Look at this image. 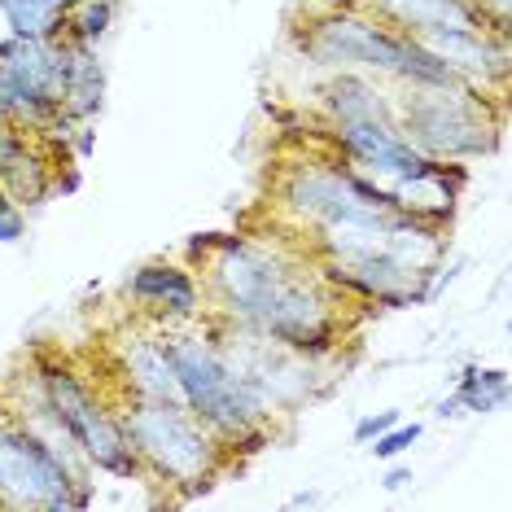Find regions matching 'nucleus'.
Wrapping results in <instances>:
<instances>
[{"mask_svg":"<svg viewBox=\"0 0 512 512\" xmlns=\"http://www.w3.org/2000/svg\"><path fill=\"white\" fill-rule=\"evenodd\" d=\"M298 57H307L320 71H364L390 84H456V71L438 62L416 36L394 31L368 5L346 0V5L311 9L307 22L289 31Z\"/></svg>","mask_w":512,"mask_h":512,"instance_id":"nucleus-2","label":"nucleus"},{"mask_svg":"<svg viewBox=\"0 0 512 512\" xmlns=\"http://www.w3.org/2000/svg\"><path fill=\"white\" fill-rule=\"evenodd\" d=\"M508 390H512L508 372L504 368H486V364H464L460 377H456V386H451L460 412H469V416L499 412V407L508 403Z\"/></svg>","mask_w":512,"mask_h":512,"instance_id":"nucleus-19","label":"nucleus"},{"mask_svg":"<svg viewBox=\"0 0 512 512\" xmlns=\"http://www.w3.org/2000/svg\"><path fill=\"white\" fill-rule=\"evenodd\" d=\"M114 355H119V377H123V394L132 399H158V403H180V386H176V368H171L167 342H162V329L154 324H136V329H123L119 342H114Z\"/></svg>","mask_w":512,"mask_h":512,"instance_id":"nucleus-12","label":"nucleus"},{"mask_svg":"<svg viewBox=\"0 0 512 512\" xmlns=\"http://www.w3.org/2000/svg\"><path fill=\"white\" fill-rule=\"evenodd\" d=\"M272 197L276 215H285L294 228H302V237L324 224H337V219L394 211L386 184L351 167V162H342L337 154H302L285 162L272 184Z\"/></svg>","mask_w":512,"mask_h":512,"instance_id":"nucleus-7","label":"nucleus"},{"mask_svg":"<svg viewBox=\"0 0 512 512\" xmlns=\"http://www.w3.org/2000/svg\"><path fill=\"white\" fill-rule=\"evenodd\" d=\"M469 5L482 9V18L491 22L495 31H504L508 36V9H512V0H469Z\"/></svg>","mask_w":512,"mask_h":512,"instance_id":"nucleus-24","label":"nucleus"},{"mask_svg":"<svg viewBox=\"0 0 512 512\" xmlns=\"http://www.w3.org/2000/svg\"><path fill=\"white\" fill-rule=\"evenodd\" d=\"M66 40V36H62ZM62 110L75 123H97L106 110V62L97 57L92 44L66 40V88H62Z\"/></svg>","mask_w":512,"mask_h":512,"instance_id":"nucleus-17","label":"nucleus"},{"mask_svg":"<svg viewBox=\"0 0 512 512\" xmlns=\"http://www.w3.org/2000/svg\"><path fill=\"white\" fill-rule=\"evenodd\" d=\"M114 18H119V0H75L71 14H66V31H62V36L97 49V44L110 36Z\"/></svg>","mask_w":512,"mask_h":512,"instance_id":"nucleus-20","label":"nucleus"},{"mask_svg":"<svg viewBox=\"0 0 512 512\" xmlns=\"http://www.w3.org/2000/svg\"><path fill=\"white\" fill-rule=\"evenodd\" d=\"M71 5L75 0H0V18H5L9 36L62 40Z\"/></svg>","mask_w":512,"mask_h":512,"instance_id":"nucleus-18","label":"nucleus"},{"mask_svg":"<svg viewBox=\"0 0 512 512\" xmlns=\"http://www.w3.org/2000/svg\"><path fill=\"white\" fill-rule=\"evenodd\" d=\"M189 263L202 272L206 311L267 337L302 359H333L351 329V302L333 294L307 246L206 232L189 241Z\"/></svg>","mask_w":512,"mask_h":512,"instance_id":"nucleus-1","label":"nucleus"},{"mask_svg":"<svg viewBox=\"0 0 512 512\" xmlns=\"http://www.w3.org/2000/svg\"><path fill=\"white\" fill-rule=\"evenodd\" d=\"M171 368H176L180 403L219 438V447L250 425H272L267 403L254 394V386L224 359L206 324H180V329H162Z\"/></svg>","mask_w":512,"mask_h":512,"instance_id":"nucleus-5","label":"nucleus"},{"mask_svg":"<svg viewBox=\"0 0 512 512\" xmlns=\"http://www.w3.org/2000/svg\"><path fill=\"white\" fill-rule=\"evenodd\" d=\"M123 298L136 316L154 329H180L206 316V289L197 281V267L180 259H149L123 281Z\"/></svg>","mask_w":512,"mask_h":512,"instance_id":"nucleus-10","label":"nucleus"},{"mask_svg":"<svg viewBox=\"0 0 512 512\" xmlns=\"http://www.w3.org/2000/svg\"><path fill=\"white\" fill-rule=\"evenodd\" d=\"M27 237V211L0 189V246H18Z\"/></svg>","mask_w":512,"mask_h":512,"instance_id":"nucleus-22","label":"nucleus"},{"mask_svg":"<svg viewBox=\"0 0 512 512\" xmlns=\"http://www.w3.org/2000/svg\"><path fill=\"white\" fill-rule=\"evenodd\" d=\"M421 434H425V425H421V421H394L386 434H377V438L368 442V451H372L377 460H386V464H390V460H403L407 451H412L416 442H421Z\"/></svg>","mask_w":512,"mask_h":512,"instance_id":"nucleus-21","label":"nucleus"},{"mask_svg":"<svg viewBox=\"0 0 512 512\" xmlns=\"http://www.w3.org/2000/svg\"><path fill=\"white\" fill-rule=\"evenodd\" d=\"M316 110L324 123H364L394 119V92H386L377 75L364 71H329L316 88Z\"/></svg>","mask_w":512,"mask_h":512,"instance_id":"nucleus-14","label":"nucleus"},{"mask_svg":"<svg viewBox=\"0 0 512 512\" xmlns=\"http://www.w3.org/2000/svg\"><path fill=\"white\" fill-rule=\"evenodd\" d=\"M434 416L438 421H460V403H456V394H447V399H438V407H434Z\"/></svg>","mask_w":512,"mask_h":512,"instance_id":"nucleus-26","label":"nucleus"},{"mask_svg":"<svg viewBox=\"0 0 512 512\" xmlns=\"http://www.w3.org/2000/svg\"><path fill=\"white\" fill-rule=\"evenodd\" d=\"M438 62H447L464 84L486 88L508 97V66H512V49L508 36L499 31H429V36H416Z\"/></svg>","mask_w":512,"mask_h":512,"instance_id":"nucleus-11","label":"nucleus"},{"mask_svg":"<svg viewBox=\"0 0 512 512\" xmlns=\"http://www.w3.org/2000/svg\"><path fill=\"white\" fill-rule=\"evenodd\" d=\"M394 123L416 149L447 162L491 158L504 145L508 106L499 92L456 84H403L394 97Z\"/></svg>","mask_w":512,"mask_h":512,"instance_id":"nucleus-4","label":"nucleus"},{"mask_svg":"<svg viewBox=\"0 0 512 512\" xmlns=\"http://www.w3.org/2000/svg\"><path fill=\"white\" fill-rule=\"evenodd\" d=\"M394 421H403V412H399V407H386V412H368V416H359L355 429H351L355 447H368V442L377 438V434H386V429H390Z\"/></svg>","mask_w":512,"mask_h":512,"instance_id":"nucleus-23","label":"nucleus"},{"mask_svg":"<svg viewBox=\"0 0 512 512\" xmlns=\"http://www.w3.org/2000/svg\"><path fill=\"white\" fill-rule=\"evenodd\" d=\"M320 504V491H298L289 495V508H316Z\"/></svg>","mask_w":512,"mask_h":512,"instance_id":"nucleus-27","label":"nucleus"},{"mask_svg":"<svg viewBox=\"0 0 512 512\" xmlns=\"http://www.w3.org/2000/svg\"><path fill=\"white\" fill-rule=\"evenodd\" d=\"M31 368H36L44 399L57 412V421L71 429L84 460L92 464V473H110L119 482H145V464L119 421V394L114 399L101 394L92 386V377H84L66 355L36 351L31 355Z\"/></svg>","mask_w":512,"mask_h":512,"instance_id":"nucleus-6","label":"nucleus"},{"mask_svg":"<svg viewBox=\"0 0 512 512\" xmlns=\"http://www.w3.org/2000/svg\"><path fill=\"white\" fill-rule=\"evenodd\" d=\"M119 421L145 464V482L167 486L176 504L211 495L219 477L232 469L219 438L184 403H158V399H132V394H123Z\"/></svg>","mask_w":512,"mask_h":512,"instance_id":"nucleus-3","label":"nucleus"},{"mask_svg":"<svg viewBox=\"0 0 512 512\" xmlns=\"http://www.w3.org/2000/svg\"><path fill=\"white\" fill-rule=\"evenodd\" d=\"M416 477H412V469L407 464H399V460H390V469H386V477H381V491H390V495H399V491H407Z\"/></svg>","mask_w":512,"mask_h":512,"instance_id":"nucleus-25","label":"nucleus"},{"mask_svg":"<svg viewBox=\"0 0 512 512\" xmlns=\"http://www.w3.org/2000/svg\"><path fill=\"white\" fill-rule=\"evenodd\" d=\"M57 171H66V167H57L49 145L31 132L14 154L0 158V189L14 197L22 211H36V206H44L57 193Z\"/></svg>","mask_w":512,"mask_h":512,"instance_id":"nucleus-16","label":"nucleus"},{"mask_svg":"<svg viewBox=\"0 0 512 512\" xmlns=\"http://www.w3.org/2000/svg\"><path fill=\"white\" fill-rule=\"evenodd\" d=\"M368 5L381 22H390L394 31L407 36H429V31H495L482 18V9L469 0H359ZM504 36V31H499Z\"/></svg>","mask_w":512,"mask_h":512,"instance_id":"nucleus-15","label":"nucleus"},{"mask_svg":"<svg viewBox=\"0 0 512 512\" xmlns=\"http://www.w3.org/2000/svg\"><path fill=\"white\" fill-rule=\"evenodd\" d=\"M473 171L469 162H447L442 158L429 176H412V180H390L386 189L394 197V211L399 215H412V219H425V224H438V228H451V219L460 211V197L469 189Z\"/></svg>","mask_w":512,"mask_h":512,"instance_id":"nucleus-13","label":"nucleus"},{"mask_svg":"<svg viewBox=\"0 0 512 512\" xmlns=\"http://www.w3.org/2000/svg\"><path fill=\"white\" fill-rule=\"evenodd\" d=\"M0 79L14 97V123L27 132H49L62 114L66 88V40H0Z\"/></svg>","mask_w":512,"mask_h":512,"instance_id":"nucleus-9","label":"nucleus"},{"mask_svg":"<svg viewBox=\"0 0 512 512\" xmlns=\"http://www.w3.org/2000/svg\"><path fill=\"white\" fill-rule=\"evenodd\" d=\"M92 482H75L57 456L0 399V508L9 512H79L92 508Z\"/></svg>","mask_w":512,"mask_h":512,"instance_id":"nucleus-8","label":"nucleus"}]
</instances>
